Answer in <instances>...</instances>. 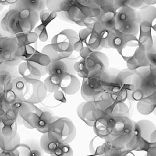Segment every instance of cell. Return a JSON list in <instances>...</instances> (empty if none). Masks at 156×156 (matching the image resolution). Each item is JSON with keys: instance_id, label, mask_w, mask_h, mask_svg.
Listing matches in <instances>:
<instances>
[{"instance_id": "obj_23", "label": "cell", "mask_w": 156, "mask_h": 156, "mask_svg": "<svg viewBox=\"0 0 156 156\" xmlns=\"http://www.w3.org/2000/svg\"><path fill=\"white\" fill-rule=\"evenodd\" d=\"M16 67L9 66L4 64L0 65V85L7 87L15 78L20 76Z\"/></svg>"}, {"instance_id": "obj_1", "label": "cell", "mask_w": 156, "mask_h": 156, "mask_svg": "<svg viewBox=\"0 0 156 156\" xmlns=\"http://www.w3.org/2000/svg\"><path fill=\"white\" fill-rule=\"evenodd\" d=\"M46 8L61 20L81 27L93 22L92 11L86 0H47Z\"/></svg>"}, {"instance_id": "obj_22", "label": "cell", "mask_w": 156, "mask_h": 156, "mask_svg": "<svg viewBox=\"0 0 156 156\" xmlns=\"http://www.w3.org/2000/svg\"><path fill=\"white\" fill-rule=\"evenodd\" d=\"M113 144L105 139L97 136L90 142V150L92 154L96 156H105Z\"/></svg>"}, {"instance_id": "obj_9", "label": "cell", "mask_w": 156, "mask_h": 156, "mask_svg": "<svg viewBox=\"0 0 156 156\" xmlns=\"http://www.w3.org/2000/svg\"><path fill=\"white\" fill-rule=\"evenodd\" d=\"M114 30L124 35L136 36L139 32L140 20L134 8L122 6L114 12Z\"/></svg>"}, {"instance_id": "obj_5", "label": "cell", "mask_w": 156, "mask_h": 156, "mask_svg": "<svg viewBox=\"0 0 156 156\" xmlns=\"http://www.w3.org/2000/svg\"><path fill=\"white\" fill-rule=\"evenodd\" d=\"M79 53L81 58L74 64V70L80 77L83 79L109 68V59L103 52L83 48Z\"/></svg>"}, {"instance_id": "obj_21", "label": "cell", "mask_w": 156, "mask_h": 156, "mask_svg": "<svg viewBox=\"0 0 156 156\" xmlns=\"http://www.w3.org/2000/svg\"><path fill=\"white\" fill-rule=\"evenodd\" d=\"M20 156H43V151L39 142L34 139H29L19 146Z\"/></svg>"}, {"instance_id": "obj_29", "label": "cell", "mask_w": 156, "mask_h": 156, "mask_svg": "<svg viewBox=\"0 0 156 156\" xmlns=\"http://www.w3.org/2000/svg\"><path fill=\"white\" fill-rule=\"evenodd\" d=\"M59 143H60L58 142L50 139L47 133L43 134L39 141L41 147L42 149L43 152L49 154L50 156L54 153Z\"/></svg>"}, {"instance_id": "obj_20", "label": "cell", "mask_w": 156, "mask_h": 156, "mask_svg": "<svg viewBox=\"0 0 156 156\" xmlns=\"http://www.w3.org/2000/svg\"><path fill=\"white\" fill-rule=\"evenodd\" d=\"M95 101H85L80 103L77 109L78 117L87 125L92 127L96 121Z\"/></svg>"}, {"instance_id": "obj_10", "label": "cell", "mask_w": 156, "mask_h": 156, "mask_svg": "<svg viewBox=\"0 0 156 156\" xmlns=\"http://www.w3.org/2000/svg\"><path fill=\"white\" fill-rule=\"evenodd\" d=\"M47 135L51 140L69 144L75 139L77 130L70 119L55 117L49 126Z\"/></svg>"}, {"instance_id": "obj_26", "label": "cell", "mask_w": 156, "mask_h": 156, "mask_svg": "<svg viewBox=\"0 0 156 156\" xmlns=\"http://www.w3.org/2000/svg\"><path fill=\"white\" fill-rule=\"evenodd\" d=\"M156 93L138 101L137 109L138 112L143 115L151 113L156 109Z\"/></svg>"}, {"instance_id": "obj_11", "label": "cell", "mask_w": 156, "mask_h": 156, "mask_svg": "<svg viewBox=\"0 0 156 156\" xmlns=\"http://www.w3.org/2000/svg\"><path fill=\"white\" fill-rule=\"evenodd\" d=\"M47 92L55 93L58 91L73 95L80 89L81 82L76 75L67 74L61 78L48 76L43 82Z\"/></svg>"}, {"instance_id": "obj_27", "label": "cell", "mask_w": 156, "mask_h": 156, "mask_svg": "<svg viewBox=\"0 0 156 156\" xmlns=\"http://www.w3.org/2000/svg\"><path fill=\"white\" fill-rule=\"evenodd\" d=\"M46 2L47 0H15L12 5L18 7L28 8L39 13L46 8Z\"/></svg>"}, {"instance_id": "obj_15", "label": "cell", "mask_w": 156, "mask_h": 156, "mask_svg": "<svg viewBox=\"0 0 156 156\" xmlns=\"http://www.w3.org/2000/svg\"><path fill=\"white\" fill-rule=\"evenodd\" d=\"M42 110L34 104L23 102L18 109L19 121L29 129H34Z\"/></svg>"}, {"instance_id": "obj_25", "label": "cell", "mask_w": 156, "mask_h": 156, "mask_svg": "<svg viewBox=\"0 0 156 156\" xmlns=\"http://www.w3.org/2000/svg\"><path fill=\"white\" fill-rule=\"evenodd\" d=\"M53 113L50 110H42L36 124L35 129L42 134L47 133L50 123L55 119Z\"/></svg>"}, {"instance_id": "obj_24", "label": "cell", "mask_w": 156, "mask_h": 156, "mask_svg": "<svg viewBox=\"0 0 156 156\" xmlns=\"http://www.w3.org/2000/svg\"><path fill=\"white\" fill-rule=\"evenodd\" d=\"M21 144L20 135L16 134L10 136L5 137L0 135V150L1 151L11 152L17 150Z\"/></svg>"}, {"instance_id": "obj_4", "label": "cell", "mask_w": 156, "mask_h": 156, "mask_svg": "<svg viewBox=\"0 0 156 156\" xmlns=\"http://www.w3.org/2000/svg\"><path fill=\"white\" fill-rule=\"evenodd\" d=\"M132 89L128 99L139 101L156 93V68L151 66L135 71L132 79Z\"/></svg>"}, {"instance_id": "obj_3", "label": "cell", "mask_w": 156, "mask_h": 156, "mask_svg": "<svg viewBox=\"0 0 156 156\" xmlns=\"http://www.w3.org/2000/svg\"><path fill=\"white\" fill-rule=\"evenodd\" d=\"M109 32L98 21L93 22L79 32L74 50L79 52L82 49L87 48L92 51H101L104 48H109L108 44Z\"/></svg>"}, {"instance_id": "obj_38", "label": "cell", "mask_w": 156, "mask_h": 156, "mask_svg": "<svg viewBox=\"0 0 156 156\" xmlns=\"http://www.w3.org/2000/svg\"><path fill=\"white\" fill-rule=\"evenodd\" d=\"M0 152H1V150H0Z\"/></svg>"}, {"instance_id": "obj_36", "label": "cell", "mask_w": 156, "mask_h": 156, "mask_svg": "<svg viewBox=\"0 0 156 156\" xmlns=\"http://www.w3.org/2000/svg\"><path fill=\"white\" fill-rule=\"evenodd\" d=\"M156 0H143L144 6H152L156 4Z\"/></svg>"}, {"instance_id": "obj_14", "label": "cell", "mask_w": 156, "mask_h": 156, "mask_svg": "<svg viewBox=\"0 0 156 156\" xmlns=\"http://www.w3.org/2000/svg\"><path fill=\"white\" fill-rule=\"evenodd\" d=\"M77 60L70 57L62 58L51 61L46 68L48 76L61 78L67 74L76 75L74 70V64Z\"/></svg>"}, {"instance_id": "obj_30", "label": "cell", "mask_w": 156, "mask_h": 156, "mask_svg": "<svg viewBox=\"0 0 156 156\" xmlns=\"http://www.w3.org/2000/svg\"><path fill=\"white\" fill-rule=\"evenodd\" d=\"M16 99L10 92L0 85V113H1L14 100Z\"/></svg>"}, {"instance_id": "obj_7", "label": "cell", "mask_w": 156, "mask_h": 156, "mask_svg": "<svg viewBox=\"0 0 156 156\" xmlns=\"http://www.w3.org/2000/svg\"><path fill=\"white\" fill-rule=\"evenodd\" d=\"M156 126L151 121L142 120L135 122L132 140L125 146L130 151H150L156 150Z\"/></svg>"}, {"instance_id": "obj_6", "label": "cell", "mask_w": 156, "mask_h": 156, "mask_svg": "<svg viewBox=\"0 0 156 156\" xmlns=\"http://www.w3.org/2000/svg\"><path fill=\"white\" fill-rule=\"evenodd\" d=\"M78 38V34L74 30L64 29L53 37L51 43L43 48L42 53L51 61L69 58L74 51V46Z\"/></svg>"}, {"instance_id": "obj_31", "label": "cell", "mask_w": 156, "mask_h": 156, "mask_svg": "<svg viewBox=\"0 0 156 156\" xmlns=\"http://www.w3.org/2000/svg\"><path fill=\"white\" fill-rule=\"evenodd\" d=\"M50 156H73V150L69 143H60Z\"/></svg>"}, {"instance_id": "obj_34", "label": "cell", "mask_w": 156, "mask_h": 156, "mask_svg": "<svg viewBox=\"0 0 156 156\" xmlns=\"http://www.w3.org/2000/svg\"><path fill=\"white\" fill-rule=\"evenodd\" d=\"M54 93V98L57 101H60L62 102H66V99L65 98L64 93L62 91H58L57 92L53 93Z\"/></svg>"}, {"instance_id": "obj_35", "label": "cell", "mask_w": 156, "mask_h": 156, "mask_svg": "<svg viewBox=\"0 0 156 156\" xmlns=\"http://www.w3.org/2000/svg\"><path fill=\"white\" fill-rule=\"evenodd\" d=\"M0 156H20V153L18 150L14 151H11V152L1 151Z\"/></svg>"}, {"instance_id": "obj_19", "label": "cell", "mask_w": 156, "mask_h": 156, "mask_svg": "<svg viewBox=\"0 0 156 156\" xmlns=\"http://www.w3.org/2000/svg\"><path fill=\"white\" fill-rule=\"evenodd\" d=\"M18 71L21 77L27 79L40 80L47 74L45 68L28 61L19 65Z\"/></svg>"}, {"instance_id": "obj_16", "label": "cell", "mask_w": 156, "mask_h": 156, "mask_svg": "<svg viewBox=\"0 0 156 156\" xmlns=\"http://www.w3.org/2000/svg\"><path fill=\"white\" fill-rule=\"evenodd\" d=\"M28 88L24 102L32 104L39 103L43 101L47 95V90L43 82L40 80L28 79Z\"/></svg>"}, {"instance_id": "obj_17", "label": "cell", "mask_w": 156, "mask_h": 156, "mask_svg": "<svg viewBox=\"0 0 156 156\" xmlns=\"http://www.w3.org/2000/svg\"><path fill=\"white\" fill-rule=\"evenodd\" d=\"M18 49V43L14 38L0 36V64L8 65L16 55Z\"/></svg>"}, {"instance_id": "obj_13", "label": "cell", "mask_w": 156, "mask_h": 156, "mask_svg": "<svg viewBox=\"0 0 156 156\" xmlns=\"http://www.w3.org/2000/svg\"><path fill=\"white\" fill-rule=\"evenodd\" d=\"M129 107L125 102H115L107 99H100L95 101L96 120L102 117L129 116Z\"/></svg>"}, {"instance_id": "obj_8", "label": "cell", "mask_w": 156, "mask_h": 156, "mask_svg": "<svg viewBox=\"0 0 156 156\" xmlns=\"http://www.w3.org/2000/svg\"><path fill=\"white\" fill-rule=\"evenodd\" d=\"M135 121L129 116H115L109 119V129L105 140L115 145L125 147L133 137Z\"/></svg>"}, {"instance_id": "obj_2", "label": "cell", "mask_w": 156, "mask_h": 156, "mask_svg": "<svg viewBox=\"0 0 156 156\" xmlns=\"http://www.w3.org/2000/svg\"><path fill=\"white\" fill-rule=\"evenodd\" d=\"M39 20L38 13L12 5L2 18L0 26L8 33L18 35L32 32Z\"/></svg>"}, {"instance_id": "obj_28", "label": "cell", "mask_w": 156, "mask_h": 156, "mask_svg": "<svg viewBox=\"0 0 156 156\" xmlns=\"http://www.w3.org/2000/svg\"><path fill=\"white\" fill-rule=\"evenodd\" d=\"M138 11L140 22H149L155 25L156 8L151 6H145L139 8Z\"/></svg>"}, {"instance_id": "obj_33", "label": "cell", "mask_w": 156, "mask_h": 156, "mask_svg": "<svg viewBox=\"0 0 156 156\" xmlns=\"http://www.w3.org/2000/svg\"><path fill=\"white\" fill-rule=\"evenodd\" d=\"M115 1L118 8L122 6H129L135 8L140 4L142 0H115Z\"/></svg>"}, {"instance_id": "obj_32", "label": "cell", "mask_w": 156, "mask_h": 156, "mask_svg": "<svg viewBox=\"0 0 156 156\" xmlns=\"http://www.w3.org/2000/svg\"><path fill=\"white\" fill-rule=\"evenodd\" d=\"M145 58L150 66L156 67V53L155 45L153 46L149 50H145Z\"/></svg>"}, {"instance_id": "obj_18", "label": "cell", "mask_w": 156, "mask_h": 156, "mask_svg": "<svg viewBox=\"0 0 156 156\" xmlns=\"http://www.w3.org/2000/svg\"><path fill=\"white\" fill-rule=\"evenodd\" d=\"M92 11L93 21H97L105 13L116 10L115 0H86Z\"/></svg>"}, {"instance_id": "obj_37", "label": "cell", "mask_w": 156, "mask_h": 156, "mask_svg": "<svg viewBox=\"0 0 156 156\" xmlns=\"http://www.w3.org/2000/svg\"><path fill=\"white\" fill-rule=\"evenodd\" d=\"M96 156L95 155H94V154H92V155H89V156Z\"/></svg>"}, {"instance_id": "obj_12", "label": "cell", "mask_w": 156, "mask_h": 156, "mask_svg": "<svg viewBox=\"0 0 156 156\" xmlns=\"http://www.w3.org/2000/svg\"><path fill=\"white\" fill-rule=\"evenodd\" d=\"M105 72L83 78L80 90L85 101H97L101 99L104 92L103 82Z\"/></svg>"}]
</instances>
